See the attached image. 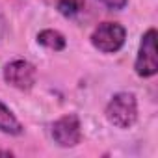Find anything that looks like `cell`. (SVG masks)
Segmentation results:
<instances>
[{
    "label": "cell",
    "mask_w": 158,
    "mask_h": 158,
    "mask_svg": "<svg viewBox=\"0 0 158 158\" xmlns=\"http://www.w3.org/2000/svg\"><path fill=\"white\" fill-rule=\"evenodd\" d=\"M99 2L104 4V6L110 8V10H123V8L127 6L128 0H99Z\"/></svg>",
    "instance_id": "cell-9"
},
{
    "label": "cell",
    "mask_w": 158,
    "mask_h": 158,
    "mask_svg": "<svg viewBox=\"0 0 158 158\" xmlns=\"http://www.w3.org/2000/svg\"><path fill=\"white\" fill-rule=\"evenodd\" d=\"M104 115L110 125L117 128H130L138 119V101L136 95L130 91H119L115 93L110 102L106 104Z\"/></svg>",
    "instance_id": "cell-1"
},
{
    "label": "cell",
    "mask_w": 158,
    "mask_h": 158,
    "mask_svg": "<svg viewBox=\"0 0 158 158\" xmlns=\"http://www.w3.org/2000/svg\"><path fill=\"white\" fill-rule=\"evenodd\" d=\"M134 71L141 78L154 76L158 73V58H156V30L149 28L139 41L138 56L134 61Z\"/></svg>",
    "instance_id": "cell-3"
},
{
    "label": "cell",
    "mask_w": 158,
    "mask_h": 158,
    "mask_svg": "<svg viewBox=\"0 0 158 158\" xmlns=\"http://www.w3.org/2000/svg\"><path fill=\"white\" fill-rule=\"evenodd\" d=\"M91 45L104 52V54H114L123 48L125 39H127V30L119 23H101L93 32H91Z\"/></svg>",
    "instance_id": "cell-2"
},
{
    "label": "cell",
    "mask_w": 158,
    "mask_h": 158,
    "mask_svg": "<svg viewBox=\"0 0 158 158\" xmlns=\"http://www.w3.org/2000/svg\"><path fill=\"white\" fill-rule=\"evenodd\" d=\"M37 43H39L41 47H45V48H48V50H56V52H58V50H63L65 45H67L63 34L58 32V30H52V28L41 30V32L37 34Z\"/></svg>",
    "instance_id": "cell-7"
},
{
    "label": "cell",
    "mask_w": 158,
    "mask_h": 158,
    "mask_svg": "<svg viewBox=\"0 0 158 158\" xmlns=\"http://www.w3.org/2000/svg\"><path fill=\"white\" fill-rule=\"evenodd\" d=\"M35 78H37V71L26 60H13L4 67V80L21 91L32 89L35 84Z\"/></svg>",
    "instance_id": "cell-5"
},
{
    "label": "cell",
    "mask_w": 158,
    "mask_h": 158,
    "mask_svg": "<svg viewBox=\"0 0 158 158\" xmlns=\"http://www.w3.org/2000/svg\"><path fill=\"white\" fill-rule=\"evenodd\" d=\"M52 139L60 147H76L82 141V125L76 114H65L52 123Z\"/></svg>",
    "instance_id": "cell-4"
},
{
    "label": "cell",
    "mask_w": 158,
    "mask_h": 158,
    "mask_svg": "<svg viewBox=\"0 0 158 158\" xmlns=\"http://www.w3.org/2000/svg\"><path fill=\"white\" fill-rule=\"evenodd\" d=\"M0 154H2V156H11L13 152H10V151H0Z\"/></svg>",
    "instance_id": "cell-10"
},
{
    "label": "cell",
    "mask_w": 158,
    "mask_h": 158,
    "mask_svg": "<svg viewBox=\"0 0 158 158\" xmlns=\"http://www.w3.org/2000/svg\"><path fill=\"white\" fill-rule=\"evenodd\" d=\"M23 125L21 121L15 117V114L0 101V132L10 134V136H19L23 134Z\"/></svg>",
    "instance_id": "cell-6"
},
{
    "label": "cell",
    "mask_w": 158,
    "mask_h": 158,
    "mask_svg": "<svg viewBox=\"0 0 158 158\" xmlns=\"http://www.w3.org/2000/svg\"><path fill=\"white\" fill-rule=\"evenodd\" d=\"M84 10V0H60L58 11L63 17H74Z\"/></svg>",
    "instance_id": "cell-8"
}]
</instances>
